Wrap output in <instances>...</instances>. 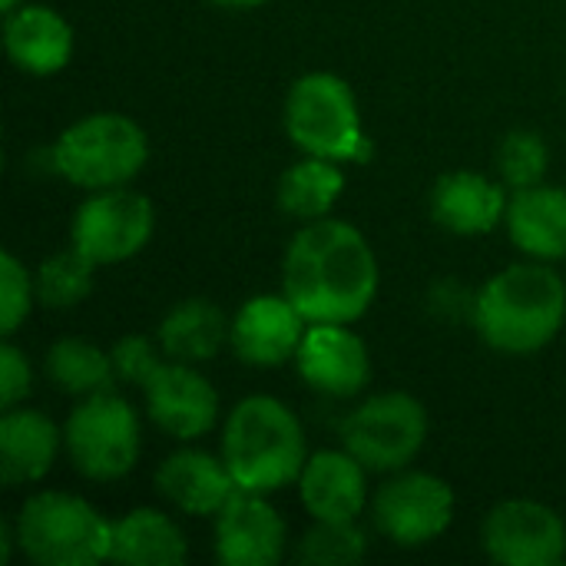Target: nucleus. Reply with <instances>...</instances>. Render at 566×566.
I'll list each match as a JSON object with an SVG mask.
<instances>
[{
    "mask_svg": "<svg viewBox=\"0 0 566 566\" xmlns=\"http://www.w3.org/2000/svg\"><path fill=\"white\" fill-rule=\"evenodd\" d=\"M232 325L226 322V315L206 302V298H189L179 302L159 325V348L163 355H169L172 361H186V365H199L219 355V348L229 342Z\"/></svg>",
    "mask_w": 566,
    "mask_h": 566,
    "instance_id": "5701e85b",
    "label": "nucleus"
},
{
    "mask_svg": "<svg viewBox=\"0 0 566 566\" xmlns=\"http://www.w3.org/2000/svg\"><path fill=\"white\" fill-rule=\"evenodd\" d=\"M454 517V494L451 488L424 471H408L385 481L375 494V524L378 531L401 544L421 547L441 537Z\"/></svg>",
    "mask_w": 566,
    "mask_h": 566,
    "instance_id": "9d476101",
    "label": "nucleus"
},
{
    "mask_svg": "<svg viewBox=\"0 0 566 566\" xmlns=\"http://www.w3.org/2000/svg\"><path fill=\"white\" fill-rule=\"evenodd\" d=\"M342 441L368 471H401L428 441L424 405L405 391L375 395L345 418Z\"/></svg>",
    "mask_w": 566,
    "mask_h": 566,
    "instance_id": "6e6552de",
    "label": "nucleus"
},
{
    "mask_svg": "<svg viewBox=\"0 0 566 566\" xmlns=\"http://www.w3.org/2000/svg\"><path fill=\"white\" fill-rule=\"evenodd\" d=\"M3 40L10 60L36 76L60 73L73 56V30L70 23L40 3H23L7 13Z\"/></svg>",
    "mask_w": 566,
    "mask_h": 566,
    "instance_id": "a211bd4d",
    "label": "nucleus"
},
{
    "mask_svg": "<svg viewBox=\"0 0 566 566\" xmlns=\"http://www.w3.org/2000/svg\"><path fill=\"white\" fill-rule=\"evenodd\" d=\"M46 375L60 391L90 398L109 391L116 368H113V355H106L103 348L83 338H60L46 352Z\"/></svg>",
    "mask_w": 566,
    "mask_h": 566,
    "instance_id": "393cba45",
    "label": "nucleus"
},
{
    "mask_svg": "<svg viewBox=\"0 0 566 566\" xmlns=\"http://www.w3.org/2000/svg\"><path fill=\"white\" fill-rule=\"evenodd\" d=\"M547 143L537 133H511L501 146V176L514 186V189H527V186H541L544 172H547Z\"/></svg>",
    "mask_w": 566,
    "mask_h": 566,
    "instance_id": "cd10ccee",
    "label": "nucleus"
},
{
    "mask_svg": "<svg viewBox=\"0 0 566 566\" xmlns=\"http://www.w3.org/2000/svg\"><path fill=\"white\" fill-rule=\"evenodd\" d=\"M153 226L156 212L146 196L129 192L123 186L99 189L76 209L70 245L96 265H113L143 252L153 235Z\"/></svg>",
    "mask_w": 566,
    "mask_h": 566,
    "instance_id": "1a4fd4ad",
    "label": "nucleus"
},
{
    "mask_svg": "<svg viewBox=\"0 0 566 566\" xmlns=\"http://www.w3.org/2000/svg\"><path fill=\"white\" fill-rule=\"evenodd\" d=\"M295 361L302 378L315 391L332 398H352L371 378V358L365 342L342 322H308Z\"/></svg>",
    "mask_w": 566,
    "mask_h": 566,
    "instance_id": "ddd939ff",
    "label": "nucleus"
},
{
    "mask_svg": "<svg viewBox=\"0 0 566 566\" xmlns=\"http://www.w3.org/2000/svg\"><path fill=\"white\" fill-rule=\"evenodd\" d=\"M63 441L80 474L93 481H119L136 468L139 421L136 411L113 391L90 395L66 418Z\"/></svg>",
    "mask_w": 566,
    "mask_h": 566,
    "instance_id": "0eeeda50",
    "label": "nucleus"
},
{
    "mask_svg": "<svg viewBox=\"0 0 566 566\" xmlns=\"http://www.w3.org/2000/svg\"><path fill=\"white\" fill-rule=\"evenodd\" d=\"M109 560L126 566H176L186 560V537L166 514L139 507L113 524Z\"/></svg>",
    "mask_w": 566,
    "mask_h": 566,
    "instance_id": "4be33fe9",
    "label": "nucleus"
},
{
    "mask_svg": "<svg viewBox=\"0 0 566 566\" xmlns=\"http://www.w3.org/2000/svg\"><path fill=\"white\" fill-rule=\"evenodd\" d=\"M109 355H113L116 378H123V381H129V385H139V388H143V385L149 381V375L163 365L156 345H153L149 338H143V335H126Z\"/></svg>",
    "mask_w": 566,
    "mask_h": 566,
    "instance_id": "c756f323",
    "label": "nucleus"
},
{
    "mask_svg": "<svg viewBox=\"0 0 566 566\" xmlns=\"http://www.w3.org/2000/svg\"><path fill=\"white\" fill-rule=\"evenodd\" d=\"M149 418L179 441H196L212 431L219 415L216 388L186 361H163L143 385Z\"/></svg>",
    "mask_w": 566,
    "mask_h": 566,
    "instance_id": "f8f14e48",
    "label": "nucleus"
},
{
    "mask_svg": "<svg viewBox=\"0 0 566 566\" xmlns=\"http://www.w3.org/2000/svg\"><path fill=\"white\" fill-rule=\"evenodd\" d=\"M285 554V521L255 491H235L216 514V557L226 566H275Z\"/></svg>",
    "mask_w": 566,
    "mask_h": 566,
    "instance_id": "4468645a",
    "label": "nucleus"
},
{
    "mask_svg": "<svg viewBox=\"0 0 566 566\" xmlns=\"http://www.w3.org/2000/svg\"><path fill=\"white\" fill-rule=\"evenodd\" d=\"M365 464L352 451H318L298 474L302 504L315 521H358L368 504Z\"/></svg>",
    "mask_w": 566,
    "mask_h": 566,
    "instance_id": "dca6fc26",
    "label": "nucleus"
},
{
    "mask_svg": "<svg viewBox=\"0 0 566 566\" xmlns=\"http://www.w3.org/2000/svg\"><path fill=\"white\" fill-rule=\"evenodd\" d=\"M222 458L239 491L272 494L298 481L308 454L298 418L269 395L239 401L226 421Z\"/></svg>",
    "mask_w": 566,
    "mask_h": 566,
    "instance_id": "7ed1b4c3",
    "label": "nucleus"
},
{
    "mask_svg": "<svg viewBox=\"0 0 566 566\" xmlns=\"http://www.w3.org/2000/svg\"><path fill=\"white\" fill-rule=\"evenodd\" d=\"M13 534L33 564L93 566L109 560L113 524L76 494L43 491L20 507Z\"/></svg>",
    "mask_w": 566,
    "mask_h": 566,
    "instance_id": "20e7f679",
    "label": "nucleus"
},
{
    "mask_svg": "<svg viewBox=\"0 0 566 566\" xmlns=\"http://www.w3.org/2000/svg\"><path fill=\"white\" fill-rule=\"evenodd\" d=\"M0 3H3V10H7V13H10L13 7H20V0H0Z\"/></svg>",
    "mask_w": 566,
    "mask_h": 566,
    "instance_id": "473e14b6",
    "label": "nucleus"
},
{
    "mask_svg": "<svg viewBox=\"0 0 566 566\" xmlns=\"http://www.w3.org/2000/svg\"><path fill=\"white\" fill-rule=\"evenodd\" d=\"M365 534L355 521H315L302 537L298 557L312 566H352L365 557Z\"/></svg>",
    "mask_w": 566,
    "mask_h": 566,
    "instance_id": "bb28decb",
    "label": "nucleus"
},
{
    "mask_svg": "<svg viewBox=\"0 0 566 566\" xmlns=\"http://www.w3.org/2000/svg\"><path fill=\"white\" fill-rule=\"evenodd\" d=\"M285 129L305 156L361 163L371 153L355 93L335 73H308L292 86L285 99Z\"/></svg>",
    "mask_w": 566,
    "mask_h": 566,
    "instance_id": "423d86ee",
    "label": "nucleus"
},
{
    "mask_svg": "<svg viewBox=\"0 0 566 566\" xmlns=\"http://www.w3.org/2000/svg\"><path fill=\"white\" fill-rule=\"evenodd\" d=\"M507 229L534 259H566V189L527 186L507 202Z\"/></svg>",
    "mask_w": 566,
    "mask_h": 566,
    "instance_id": "412c9836",
    "label": "nucleus"
},
{
    "mask_svg": "<svg viewBox=\"0 0 566 566\" xmlns=\"http://www.w3.org/2000/svg\"><path fill=\"white\" fill-rule=\"evenodd\" d=\"M33 298H36V285H33L30 272L20 265V259L13 252H3V259H0V332L7 338L23 325Z\"/></svg>",
    "mask_w": 566,
    "mask_h": 566,
    "instance_id": "c85d7f7f",
    "label": "nucleus"
},
{
    "mask_svg": "<svg viewBox=\"0 0 566 566\" xmlns=\"http://www.w3.org/2000/svg\"><path fill=\"white\" fill-rule=\"evenodd\" d=\"M56 424L30 408H7L0 418V478L3 484H33L56 461Z\"/></svg>",
    "mask_w": 566,
    "mask_h": 566,
    "instance_id": "6ab92c4d",
    "label": "nucleus"
},
{
    "mask_svg": "<svg viewBox=\"0 0 566 566\" xmlns=\"http://www.w3.org/2000/svg\"><path fill=\"white\" fill-rule=\"evenodd\" d=\"M342 189H345V172L338 169V163L322 159V156H308L282 176L279 206L285 216L315 222V219L328 216V209L338 202Z\"/></svg>",
    "mask_w": 566,
    "mask_h": 566,
    "instance_id": "b1692460",
    "label": "nucleus"
},
{
    "mask_svg": "<svg viewBox=\"0 0 566 566\" xmlns=\"http://www.w3.org/2000/svg\"><path fill=\"white\" fill-rule=\"evenodd\" d=\"M30 391V365L23 352L10 342L0 345V401L3 408H17L20 398Z\"/></svg>",
    "mask_w": 566,
    "mask_h": 566,
    "instance_id": "7c9ffc66",
    "label": "nucleus"
},
{
    "mask_svg": "<svg viewBox=\"0 0 566 566\" xmlns=\"http://www.w3.org/2000/svg\"><path fill=\"white\" fill-rule=\"evenodd\" d=\"M484 547L504 566H554L566 554V527L547 504L504 501L484 521Z\"/></svg>",
    "mask_w": 566,
    "mask_h": 566,
    "instance_id": "9b49d317",
    "label": "nucleus"
},
{
    "mask_svg": "<svg viewBox=\"0 0 566 566\" xmlns=\"http://www.w3.org/2000/svg\"><path fill=\"white\" fill-rule=\"evenodd\" d=\"M149 159L146 133L123 113H93L63 129L53 146L56 172L80 189H116Z\"/></svg>",
    "mask_w": 566,
    "mask_h": 566,
    "instance_id": "39448f33",
    "label": "nucleus"
},
{
    "mask_svg": "<svg viewBox=\"0 0 566 566\" xmlns=\"http://www.w3.org/2000/svg\"><path fill=\"white\" fill-rule=\"evenodd\" d=\"M282 292L308 322L352 325L375 302L378 259L352 222L315 219L289 242Z\"/></svg>",
    "mask_w": 566,
    "mask_h": 566,
    "instance_id": "f257e3e1",
    "label": "nucleus"
},
{
    "mask_svg": "<svg viewBox=\"0 0 566 566\" xmlns=\"http://www.w3.org/2000/svg\"><path fill=\"white\" fill-rule=\"evenodd\" d=\"M156 488L169 504L196 517L219 514L239 491L226 458H212L206 451L169 454L156 471Z\"/></svg>",
    "mask_w": 566,
    "mask_h": 566,
    "instance_id": "f3484780",
    "label": "nucleus"
},
{
    "mask_svg": "<svg viewBox=\"0 0 566 566\" xmlns=\"http://www.w3.org/2000/svg\"><path fill=\"white\" fill-rule=\"evenodd\" d=\"M308 332V318L282 295H255L232 318L229 342L245 365L275 368L298 355V345Z\"/></svg>",
    "mask_w": 566,
    "mask_h": 566,
    "instance_id": "2eb2a0df",
    "label": "nucleus"
},
{
    "mask_svg": "<svg viewBox=\"0 0 566 566\" xmlns=\"http://www.w3.org/2000/svg\"><path fill=\"white\" fill-rule=\"evenodd\" d=\"M478 328L504 355L541 352L566 318V285L547 265H511L478 295Z\"/></svg>",
    "mask_w": 566,
    "mask_h": 566,
    "instance_id": "f03ea898",
    "label": "nucleus"
},
{
    "mask_svg": "<svg viewBox=\"0 0 566 566\" xmlns=\"http://www.w3.org/2000/svg\"><path fill=\"white\" fill-rule=\"evenodd\" d=\"M219 7H232V10H249V7H259L265 0H216Z\"/></svg>",
    "mask_w": 566,
    "mask_h": 566,
    "instance_id": "2f4dec72",
    "label": "nucleus"
},
{
    "mask_svg": "<svg viewBox=\"0 0 566 566\" xmlns=\"http://www.w3.org/2000/svg\"><path fill=\"white\" fill-rule=\"evenodd\" d=\"M93 269H96V262H90L73 245L66 252H56L33 275L36 298L46 308H73V305H80L93 289Z\"/></svg>",
    "mask_w": 566,
    "mask_h": 566,
    "instance_id": "a878e982",
    "label": "nucleus"
},
{
    "mask_svg": "<svg viewBox=\"0 0 566 566\" xmlns=\"http://www.w3.org/2000/svg\"><path fill=\"white\" fill-rule=\"evenodd\" d=\"M434 219L458 235H484L507 216L504 186L478 172H451L434 186L431 196Z\"/></svg>",
    "mask_w": 566,
    "mask_h": 566,
    "instance_id": "aec40b11",
    "label": "nucleus"
}]
</instances>
